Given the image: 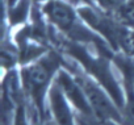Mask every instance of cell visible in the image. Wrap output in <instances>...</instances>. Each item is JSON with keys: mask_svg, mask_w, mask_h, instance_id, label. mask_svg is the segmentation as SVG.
I'll return each mask as SVG.
<instances>
[{"mask_svg": "<svg viewBox=\"0 0 134 125\" xmlns=\"http://www.w3.org/2000/svg\"><path fill=\"white\" fill-rule=\"evenodd\" d=\"M13 125H29L28 120H26V112L23 104H19L15 112V120H13Z\"/></svg>", "mask_w": 134, "mask_h": 125, "instance_id": "cell-11", "label": "cell"}, {"mask_svg": "<svg viewBox=\"0 0 134 125\" xmlns=\"http://www.w3.org/2000/svg\"><path fill=\"white\" fill-rule=\"evenodd\" d=\"M78 15L80 19L90 25L93 30L104 36L107 42L114 49H121L129 30L117 19H112L101 12L99 8L93 7H80L78 8Z\"/></svg>", "mask_w": 134, "mask_h": 125, "instance_id": "cell-3", "label": "cell"}, {"mask_svg": "<svg viewBox=\"0 0 134 125\" xmlns=\"http://www.w3.org/2000/svg\"><path fill=\"white\" fill-rule=\"evenodd\" d=\"M88 2H92L95 6H97V8L104 12L116 13L126 0H88Z\"/></svg>", "mask_w": 134, "mask_h": 125, "instance_id": "cell-10", "label": "cell"}, {"mask_svg": "<svg viewBox=\"0 0 134 125\" xmlns=\"http://www.w3.org/2000/svg\"><path fill=\"white\" fill-rule=\"evenodd\" d=\"M59 63L60 61L55 54H47L26 65L21 70V86L41 115L43 112L45 92L53 79V75L57 73Z\"/></svg>", "mask_w": 134, "mask_h": 125, "instance_id": "cell-1", "label": "cell"}, {"mask_svg": "<svg viewBox=\"0 0 134 125\" xmlns=\"http://www.w3.org/2000/svg\"><path fill=\"white\" fill-rule=\"evenodd\" d=\"M49 101L50 112L57 125H78V118L74 116L70 101L55 82L49 90Z\"/></svg>", "mask_w": 134, "mask_h": 125, "instance_id": "cell-6", "label": "cell"}, {"mask_svg": "<svg viewBox=\"0 0 134 125\" xmlns=\"http://www.w3.org/2000/svg\"><path fill=\"white\" fill-rule=\"evenodd\" d=\"M55 83L59 86V88L62 90V92L64 94L67 100L70 101V104L74 105L78 115L90 117V118H95L92 109L90 107V103L87 100V96L76 78L71 77L67 71H59L57 74Z\"/></svg>", "mask_w": 134, "mask_h": 125, "instance_id": "cell-5", "label": "cell"}, {"mask_svg": "<svg viewBox=\"0 0 134 125\" xmlns=\"http://www.w3.org/2000/svg\"><path fill=\"white\" fill-rule=\"evenodd\" d=\"M37 2H50V0H37Z\"/></svg>", "mask_w": 134, "mask_h": 125, "instance_id": "cell-14", "label": "cell"}, {"mask_svg": "<svg viewBox=\"0 0 134 125\" xmlns=\"http://www.w3.org/2000/svg\"><path fill=\"white\" fill-rule=\"evenodd\" d=\"M43 12L53 25H55L60 32L66 33L71 40H75L79 42L99 41L96 34L91 33L80 24L76 12L66 2L50 0V2H47L45 4Z\"/></svg>", "mask_w": 134, "mask_h": 125, "instance_id": "cell-2", "label": "cell"}, {"mask_svg": "<svg viewBox=\"0 0 134 125\" xmlns=\"http://www.w3.org/2000/svg\"><path fill=\"white\" fill-rule=\"evenodd\" d=\"M76 79L87 96V100L96 120H114L121 122V108L116 105V103H113V100L109 97L108 91H104L99 83L86 75H78Z\"/></svg>", "mask_w": 134, "mask_h": 125, "instance_id": "cell-4", "label": "cell"}, {"mask_svg": "<svg viewBox=\"0 0 134 125\" xmlns=\"http://www.w3.org/2000/svg\"><path fill=\"white\" fill-rule=\"evenodd\" d=\"M41 125H57V124L54 122L53 118H43V121H42Z\"/></svg>", "mask_w": 134, "mask_h": 125, "instance_id": "cell-13", "label": "cell"}, {"mask_svg": "<svg viewBox=\"0 0 134 125\" xmlns=\"http://www.w3.org/2000/svg\"><path fill=\"white\" fill-rule=\"evenodd\" d=\"M96 125H122V124L118 121H114V120H105V121L96 120Z\"/></svg>", "mask_w": 134, "mask_h": 125, "instance_id": "cell-12", "label": "cell"}, {"mask_svg": "<svg viewBox=\"0 0 134 125\" xmlns=\"http://www.w3.org/2000/svg\"><path fill=\"white\" fill-rule=\"evenodd\" d=\"M114 15L121 24L134 29V0H126Z\"/></svg>", "mask_w": 134, "mask_h": 125, "instance_id": "cell-8", "label": "cell"}, {"mask_svg": "<svg viewBox=\"0 0 134 125\" xmlns=\"http://www.w3.org/2000/svg\"><path fill=\"white\" fill-rule=\"evenodd\" d=\"M121 115L122 125H134V92L130 90H126V99L121 108Z\"/></svg>", "mask_w": 134, "mask_h": 125, "instance_id": "cell-9", "label": "cell"}, {"mask_svg": "<svg viewBox=\"0 0 134 125\" xmlns=\"http://www.w3.org/2000/svg\"><path fill=\"white\" fill-rule=\"evenodd\" d=\"M116 65L120 67V70L125 78L126 90H130L134 92V62H131L130 59H126L124 57H117Z\"/></svg>", "mask_w": 134, "mask_h": 125, "instance_id": "cell-7", "label": "cell"}]
</instances>
